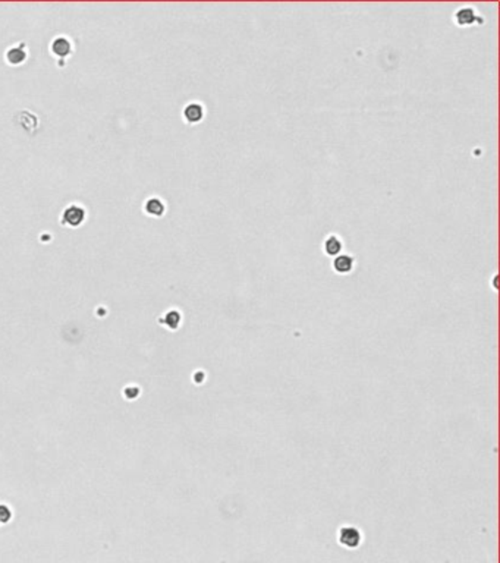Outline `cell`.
Here are the masks:
<instances>
[{
    "label": "cell",
    "instance_id": "277c9868",
    "mask_svg": "<svg viewBox=\"0 0 500 563\" xmlns=\"http://www.w3.org/2000/svg\"><path fill=\"white\" fill-rule=\"evenodd\" d=\"M342 249H343V241H342L340 236L336 235V233H330V235L324 239V242H323V251H324V254H326L327 257H330V259H334V257H337L339 254H342Z\"/></svg>",
    "mask_w": 500,
    "mask_h": 563
},
{
    "label": "cell",
    "instance_id": "ba28073f",
    "mask_svg": "<svg viewBox=\"0 0 500 563\" xmlns=\"http://www.w3.org/2000/svg\"><path fill=\"white\" fill-rule=\"evenodd\" d=\"M52 50H53V53L55 55H58V56H61V58H63V56H66V55H69L71 53V44H69V41L66 40V38H56L55 41H53V44H52Z\"/></svg>",
    "mask_w": 500,
    "mask_h": 563
},
{
    "label": "cell",
    "instance_id": "3957f363",
    "mask_svg": "<svg viewBox=\"0 0 500 563\" xmlns=\"http://www.w3.org/2000/svg\"><path fill=\"white\" fill-rule=\"evenodd\" d=\"M183 119L185 122L189 123V125H197L199 123L204 116H206V109L201 103L198 101H192V103H188L185 109H183Z\"/></svg>",
    "mask_w": 500,
    "mask_h": 563
},
{
    "label": "cell",
    "instance_id": "6da1fadb",
    "mask_svg": "<svg viewBox=\"0 0 500 563\" xmlns=\"http://www.w3.org/2000/svg\"><path fill=\"white\" fill-rule=\"evenodd\" d=\"M454 21L458 27H472V25H483L484 18L480 16L478 11L472 6H461L455 11Z\"/></svg>",
    "mask_w": 500,
    "mask_h": 563
},
{
    "label": "cell",
    "instance_id": "52a82bcc",
    "mask_svg": "<svg viewBox=\"0 0 500 563\" xmlns=\"http://www.w3.org/2000/svg\"><path fill=\"white\" fill-rule=\"evenodd\" d=\"M145 213L154 216V217H162L165 212H166V206L165 202L160 199V198H150L147 202H145Z\"/></svg>",
    "mask_w": 500,
    "mask_h": 563
},
{
    "label": "cell",
    "instance_id": "5b68a950",
    "mask_svg": "<svg viewBox=\"0 0 500 563\" xmlns=\"http://www.w3.org/2000/svg\"><path fill=\"white\" fill-rule=\"evenodd\" d=\"M332 267H333L334 273L342 274V276L349 274L355 267V259L351 254H339L332 261Z\"/></svg>",
    "mask_w": 500,
    "mask_h": 563
},
{
    "label": "cell",
    "instance_id": "8fae6325",
    "mask_svg": "<svg viewBox=\"0 0 500 563\" xmlns=\"http://www.w3.org/2000/svg\"><path fill=\"white\" fill-rule=\"evenodd\" d=\"M9 519H11V510L5 504H2L0 506V522H8Z\"/></svg>",
    "mask_w": 500,
    "mask_h": 563
},
{
    "label": "cell",
    "instance_id": "30bf717a",
    "mask_svg": "<svg viewBox=\"0 0 500 563\" xmlns=\"http://www.w3.org/2000/svg\"><path fill=\"white\" fill-rule=\"evenodd\" d=\"M165 323H166V326L169 327V329H172V330H175L178 326H179V323H181V314L178 313V311H169L166 314V319H165Z\"/></svg>",
    "mask_w": 500,
    "mask_h": 563
},
{
    "label": "cell",
    "instance_id": "9c48e42d",
    "mask_svg": "<svg viewBox=\"0 0 500 563\" xmlns=\"http://www.w3.org/2000/svg\"><path fill=\"white\" fill-rule=\"evenodd\" d=\"M8 61H9V63H14V65H18V63H21V62L25 61V58H27V53L22 50V48H19V47H14V48H11L9 52H8Z\"/></svg>",
    "mask_w": 500,
    "mask_h": 563
},
{
    "label": "cell",
    "instance_id": "8992f818",
    "mask_svg": "<svg viewBox=\"0 0 500 563\" xmlns=\"http://www.w3.org/2000/svg\"><path fill=\"white\" fill-rule=\"evenodd\" d=\"M84 219H85V212H84V209H81L78 206L68 207L63 213V217H62L63 223L69 225V226H79Z\"/></svg>",
    "mask_w": 500,
    "mask_h": 563
},
{
    "label": "cell",
    "instance_id": "7a4b0ae2",
    "mask_svg": "<svg viewBox=\"0 0 500 563\" xmlns=\"http://www.w3.org/2000/svg\"><path fill=\"white\" fill-rule=\"evenodd\" d=\"M339 543L346 548H357L361 544V533L355 527H342L337 534Z\"/></svg>",
    "mask_w": 500,
    "mask_h": 563
}]
</instances>
